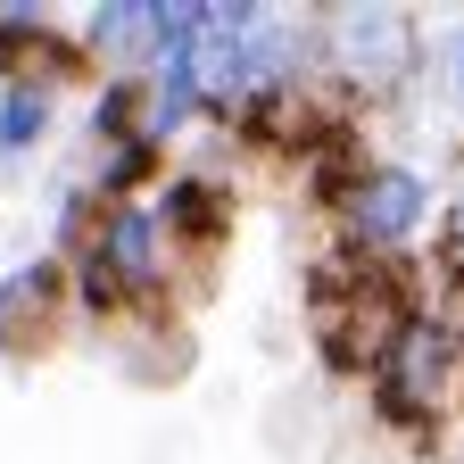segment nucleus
<instances>
[{
    "mask_svg": "<svg viewBox=\"0 0 464 464\" xmlns=\"http://www.w3.org/2000/svg\"><path fill=\"white\" fill-rule=\"evenodd\" d=\"M456 398H464V324H456L440 299H423L415 315L382 340V357H373V373H365V406H373L382 431L431 448Z\"/></svg>",
    "mask_w": 464,
    "mask_h": 464,
    "instance_id": "f257e3e1",
    "label": "nucleus"
},
{
    "mask_svg": "<svg viewBox=\"0 0 464 464\" xmlns=\"http://www.w3.org/2000/svg\"><path fill=\"white\" fill-rule=\"evenodd\" d=\"M431 208H440V191H431V174L423 166H406V158H373L365 174H357V191L340 199V241L357 249V257H415V241L431 232Z\"/></svg>",
    "mask_w": 464,
    "mask_h": 464,
    "instance_id": "f03ea898",
    "label": "nucleus"
},
{
    "mask_svg": "<svg viewBox=\"0 0 464 464\" xmlns=\"http://www.w3.org/2000/svg\"><path fill=\"white\" fill-rule=\"evenodd\" d=\"M324 67H332V92L382 100L423 67V25L406 9H332L324 17Z\"/></svg>",
    "mask_w": 464,
    "mask_h": 464,
    "instance_id": "7ed1b4c3",
    "label": "nucleus"
},
{
    "mask_svg": "<svg viewBox=\"0 0 464 464\" xmlns=\"http://www.w3.org/2000/svg\"><path fill=\"white\" fill-rule=\"evenodd\" d=\"M0 83H42V92H92L100 58L83 50V25H58L50 9H17L0 0Z\"/></svg>",
    "mask_w": 464,
    "mask_h": 464,
    "instance_id": "20e7f679",
    "label": "nucleus"
},
{
    "mask_svg": "<svg viewBox=\"0 0 464 464\" xmlns=\"http://www.w3.org/2000/svg\"><path fill=\"white\" fill-rule=\"evenodd\" d=\"M67 324H75V290H67V257L58 249H42V257L0 274V357L9 365L50 357Z\"/></svg>",
    "mask_w": 464,
    "mask_h": 464,
    "instance_id": "39448f33",
    "label": "nucleus"
},
{
    "mask_svg": "<svg viewBox=\"0 0 464 464\" xmlns=\"http://www.w3.org/2000/svg\"><path fill=\"white\" fill-rule=\"evenodd\" d=\"M150 216H158V232H166L174 257L208 266L232 241V224H241V191H232L216 166H174L166 183H158V199H150Z\"/></svg>",
    "mask_w": 464,
    "mask_h": 464,
    "instance_id": "423d86ee",
    "label": "nucleus"
},
{
    "mask_svg": "<svg viewBox=\"0 0 464 464\" xmlns=\"http://www.w3.org/2000/svg\"><path fill=\"white\" fill-rule=\"evenodd\" d=\"M83 50L100 75H150L158 67V0H100L83 17Z\"/></svg>",
    "mask_w": 464,
    "mask_h": 464,
    "instance_id": "0eeeda50",
    "label": "nucleus"
},
{
    "mask_svg": "<svg viewBox=\"0 0 464 464\" xmlns=\"http://www.w3.org/2000/svg\"><path fill=\"white\" fill-rule=\"evenodd\" d=\"M166 174H174V150H166V141H150V133L83 158V183H92V199H100V208H141V199H158Z\"/></svg>",
    "mask_w": 464,
    "mask_h": 464,
    "instance_id": "6e6552de",
    "label": "nucleus"
},
{
    "mask_svg": "<svg viewBox=\"0 0 464 464\" xmlns=\"http://www.w3.org/2000/svg\"><path fill=\"white\" fill-rule=\"evenodd\" d=\"M183 133H208V83L191 58H158L150 67V141H183Z\"/></svg>",
    "mask_w": 464,
    "mask_h": 464,
    "instance_id": "1a4fd4ad",
    "label": "nucleus"
},
{
    "mask_svg": "<svg viewBox=\"0 0 464 464\" xmlns=\"http://www.w3.org/2000/svg\"><path fill=\"white\" fill-rule=\"evenodd\" d=\"M58 133V92L42 83H0V183H17L25 158Z\"/></svg>",
    "mask_w": 464,
    "mask_h": 464,
    "instance_id": "9d476101",
    "label": "nucleus"
},
{
    "mask_svg": "<svg viewBox=\"0 0 464 464\" xmlns=\"http://www.w3.org/2000/svg\"><path fill=\"white\" fill-rule=\"evenodd\" d=\"M150 133V75H100L83 100V141L116 150V141H141Z\"/></svg>",
    "mask_w": 464,
    "mask_h": 464,
    "instance_id": "9b49d317",
    "label": "nucleus"
},
{
    "mask_svg": "<svg viewBox=\"0 0 464 464\" xmlns=\"http://www.w3.org/2000/svg\"><path fill=\"white\" fill-rule=\"evenodd\" d=\"M67 290H75V315L83 324H133V299H125V282L108 274L100 249H75L67 257Z\"/></svg>",
    "mask_w": 464,
    "mask_h": 464,
    "instance_id": "f8f14e48",
    "label": "nucleus"
},
{
    "mask_svg": "<svg viewBox=\"0 0 464 464\" xmlns=\"http://www.w3.org/2000/svg\"><path fill=\"white\" fill-rule=\"evenodd\" d=\"M448 92H456V108H464V34L448 42Z\"/></svg>",
    "mask_w": 464,
    "mask_h": 464,
    "instance_id": "ddd939ff",
    "label": "nucleus"
},
{
    "mask_svg": "<svg viewBox=\"0 0 464 464\" xmlns=\"http://www.w3.org/2000/svg\"><path fill=\"white\" fill-rule=\"evenodd\" d=\"M456 241H464V208H456Z\"/></svg>",
    "mask_w": 464,
    "mask_h": 464,
    "instance_id": "4468645a",
    "label": "nucleus"
}]
</instances>
